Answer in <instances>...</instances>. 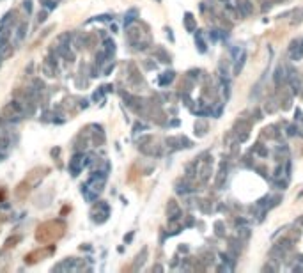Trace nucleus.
<instances>
[{"mask_svg":"<svg viewBox=\"0 0 303 273\" xmlns=\"http://www.w3.org/2000/svg\"><path fill=\"white\" fill-rule=\"evenodd\" d=\"M83 165H85V156L82 154V153L75 154V156H73V160L69 161V170H71V174L78 176V174H80V170L83 169Z\"/></svg>","mask_w":303,"mask_h":273,"instance_id":"1","label":"nucleus"},{"mask_svg":"<svg viewBox=\"0 0 303 273\" xmlns=\"http://www.w3.org/2000/svg\"><path fill=\"white\" fill-rule=\"evenodd\" d=\"M23 7L27 9V13H30V11H32V2H30V0H25V2H23Z\"/></svg>","mask_w":303,"mask_h":273,"instance_id":"6","label":"nucleus"},{"mask_svg":"<svg viewBox=\"0 0 303 273\" xmlns=\"http://www.w3.org/2000/svg\"><path fill=\"white\" fill-rule=\"evenodd\" d=\"M0 124H2V117H0Z\"/></svg>","mask_w":303,"mask_h":273,"instance_id":"8","label":"nucleus"},{"mask_svg":"<svg viewBox=\"0 0 303 273\" xmlns=\"http://www.w3.org/2000/svg\"><path fill=\"white\" fill-rule=\"evenodd\" d=\"M105 44H106V57H110V55H112V53L115 52V44H114V41L106 39V41H105Z\"/></svg>","mask_w":303,"mask_h":273,"instance_id":"3","label":"nucleus"},{"mask_svg":"<svg viewBox=\"0 0 303 273\" xmlns=\"http://www.w3.org/2000/svg\"><path fill=\"white\" fill-rule=\"evenodd\" d=\"M172 78H174V73H165V76L160 78V83H161V85H165V83H169V82H170Z\"/></svg>","mask_w":303,"mask_h":273,"instance_id":"5","label":"nucleus"},{"mask_svg":"<svg viewBox=\"0 0 303 273\" xmlns=\"http://www.w3.org/2000/svg\"><path fill=\"white\" fill-rule=\"evenodd\" d=\"M43 5L46 9H55L57 7V0H43Z\"/></svg>","mask_w":303,"mask_h":273,"instance_id":"4","label":"nucleus"},{"mask_svg":"<svg viewBox=\"0 0 303 273\" xmlns=\"http://www.w3.org/2000/svg\"><path fill=\"white\" fill-rule=\"evenodd\" d=\"M25 30H27V23H21V25L18 27V30H16V41H21V39H23Z\"/></svg>","mask_w":303,"mask_h":273,"instance_id":"2","label":"nucleus"},{"mask_svg":"<svg viewBox=\"0 0 303 273\" xmlns=\"http://www.w3.org/2000/svg\"><path fill=\"white\" fill-rule=\"evenodd\" d=\"M44 20H46V11L39 13V16H38V21H44Z\"/></svg>","mask_w":303,"mask_h":273,"instance_id":"7","label":"nucleus"}]
</instances>
